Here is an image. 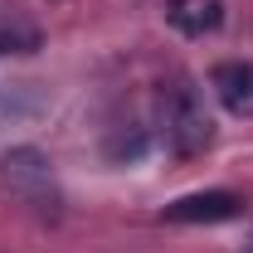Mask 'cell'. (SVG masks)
I'll use <instances>...</instances> for the list:
<instances>
[{"label": "cell", "mask_w": 253, "mask_h": 253, "mask_svg": "<svg viewBox=\"0 0 253 253\" xmlns=\"http://www.w3.org/2000/svg\"><path fill=\"white\" fill-rule=\"evenodd\" d=\"M0 180L20 205H30L34 214L59 219L63 195H59V180H54V166H49V156L39 146H10L0 156Z\"/></svg>", "instance_id": "obj_1"}, {"label": "cell", "mask_w": 253, "mask_h": 253, "mask_svg": "<svg viewBox=\"0 0 253 253\" xmlns=\"http://www.w3.org/2000/svg\"><path fill=\"white\" fill-rule=\"evenodd\" d=\"M166 136L175 146V156H200L210 141H214V122L205 112V97L195 93L190 83H175L170 88V102H166Z\"/></svg>", "instance_id": "obj_2"}, {"label": "cell", "mask_w": 253, "mask_h": 253, "mask_svg": "<svg viewBox=\"0 0 253 253\" xmlns=\"http://www.w3.org/2000/svg\"><path fill=\"white\" fill-rule=\"evenodd\" d=\"M239 214H244V200L234 190H200V195L166 205L170 224H224V219H239Z\"/></svg>", "instance_id": "obj_3"}, {"label": "cell", "mask_w": 253, "mask_h": 253, "mask_svg": "<svg viewBox=\"0 0 253 253\" xmlns=\"http://www.w3.org/2000/svg\"><path fill=\"white\" fill-rule=\"evenodd\" d=\"M210 88L224 102V112L234 117H253V63L249 59H224L210 73Z\"/></svg>", "instance_id": "obj_4"}, {"label": "cell", "mask_w": 253, "mask_h": 253, "mask_svg": "<svg viewBox=\"0 0 253 253\" xmlns=\"http://www.w3.org/2000/svg\"><path fill=\"white\" fill-rule=\"evenodd\" d=\"M170 25L185 30V34H205V30L219 25V5H175L170 10Z\"/></svg>", "instance_id": "obj_5"}]
</instances>
